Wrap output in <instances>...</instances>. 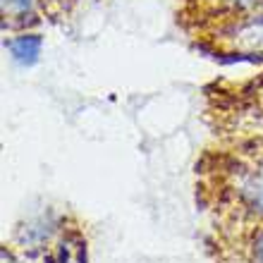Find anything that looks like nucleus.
Here are the masks:
<instances>
[{
    "label": "nucleus",
    "mask_w": 263,
    "mask_h": 263,
    "mask_svg": "<svg viewBox=\"0 0 263 263\" xmlns=\"http://www.w3.org/2000/svg\"><path fill=\"white\" fill-rule=\"evenodd\" d=\"M5 46L10 50V58L17 65H22V67H34L41 60L43 39L39 34H20L14 39H10Z\"/></svg>",
    "instance_id": "obj_1"
},
{
    "label": "nucleus",
    "mask_w": 263,
    "mask_h": 263,
    "mask_svg": "<svg viewBox=\"0 0 263 263\" xmlns=\"http://www.w3.org/2000/svg\"><path fill=\"white\" fill-rule=\"evenodd\" d=\"M254 258H256V263H263V230L254 239Z\"/></svg>",
    "instance_id": "obj_2"
}]
</instances>
